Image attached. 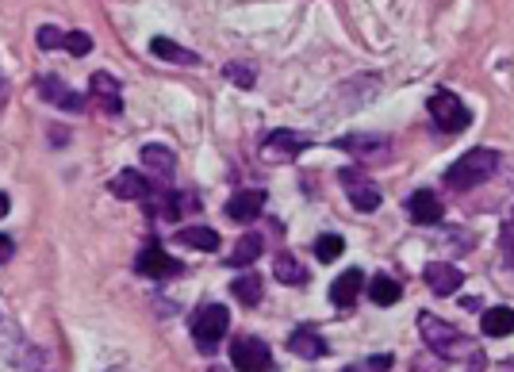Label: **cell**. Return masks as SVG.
<instances>
[{"mask_svg": "<svg viewBox=\"0 0 514 372\" xmlns=\"http://www.w3.org/2000/svg\"><path fill=\"white\" fill-rule=\"evenodd\" d=\"M257 258H261V235H242L235 242V250L227 253V265L230 269H246V265H253Z\"/></svg>", "mask_w": 514, "mask_h": 372, "instance_id": "obj_21", "label": "cell"}, {"mask_svg": "<svg viewBox=\"0 0 514 372\" xmlns=\"http://www.w3.org/2000/svg\"><path fill=\"white\" fill-rule=\"evenodd\" d=\"M311 143L296 131H273L261 143V161H269V166H284V161H296L303 150H308Z\"/></svg>", "mask_w": 514, "mask_h": 372, "instance_id": "obj_6", "label": "cell"}, {"mask_svg": "<svg viewBox=\"0 0 514 372\" xmlns=\"http://www.w3.org/2000/svg\"><path fill=\"white\" fill-rule=\"evenodd\" d=\"M62 46H66L69 54H77V58H81V54H89V50H92V39H89L85 31H66V43H62Z\"/></svg>", "mask_w": 514, "mask_h": 372, "instance_id": "obj_27", "label": "cell"}, {"mask_svg": "<svg viewBox=\"0 0 514 372\" xmlns=\"http://www.w3.org/2000/svg\"><path fill=\"white\" fill-rule=\"evenodd\" d=\"M426 108L430 115H434V123L441 127V131H449V135H457L469 127V108H464V100L457 97V92H434V97L426 100Z\"/></svg>", "mask_w": 514, "mask_h": 372, "instance_id": "obj_4", "label": "cell"}, {"mask_svg": "<svg viewBox=\"0 0 514 372\" xmlns=\"http://www.w3.org/2000/svg\"><path fill=\"white\" fill-rule=\"evenodd\" d=\"M39 92H43V100H51V104H58V108H66V112H81V108H85V100H81L77 92L69 89L62 77H54V74H46L39 81Z\"/></svg>", "mask_w": 514, "mask_h": 372, "instance_id": "obj_14", "label": "cell"}, {"mask_svg": "<svg viewBox=\"0 0 514 372\" xmlns=\"http://www.w3.org/2000/svg\"><path fill=\"white\" fill-rule=\"evenodd\" d=\"M403 212H407V219H411V223H418V227H434V223H441V200H438V196L430 192V189H418V192L407 196Z\"/></svg>", "mask_w": 514, "mask_h": 372, "instance_id": "obj_9", "label": "cell"}, {"mask_svg": "<svg viewBox=\"0 0 514 372\" xmlns=\"http://www.w3.org/2000/svg\"><path fill=\"white\" fill-rule=\"evenodd\" d=\"M418 334H423L426 350H430V353H438L441 361L472 365V368H484V365H487V357H484L480 345H476L472 338H464V334H461L457 327H453V322L438 319V315H430V311H423V315H418Z\"/></svg>", "mask_w": 514, "mask_h": 372, "instance_id": "obj_1", "label": "cell"}, {"mask_svg": "<svg viewBox=\"0 0 514 372\" xmlns=\"http://www.w3.org/2000/svg\"><path fill=\"white\" fill-rule=\"evenodd\" d=\"M143 166L154 173V177H173V169H177V158H173V150L169 146H161V143H150L143 146Z\"/></svg>", "mask_w": 514, "mask_h": 372, "instance_id": "obj_18", "label": "cell"}, {"mask_svg": "<svg viewBox=\"0 0 514 372\" xmlns=\"http://www.w3.org/2000/svg\"><path fill=\"white\" fill-rule=\"evenodd\" d=\"M4 215H8V196L0 192V219H4Z\"/></svg>", "mask_w": 514, "mask_h": 372, "instance_id": "obj_33", "label": "cell"}, {"mask_svg": "<svg viewBox=\"0 0 514 372\" xmlns=\"http://www.w3.org/2000/svg\"><path fill=\"white\" fill-rule=\"evenodd\" d=\"M276 281L280 284H303L308 273H303V265L292 258V253H276Z\"/></svg>", "mask_w": 514, "mask_h": 372, "instance_id": "obj_25", "label": "cell"}, {"mask_svg": "<svg viewBox=\"0 0 514 372\" xmlns=\"http://www.w3.org/2000/svg\"><path fill=\"white\" fill-rule=\"evenodd\" d=\"M135 269L143 276H154V281H166V276H177L181 273V261L166 253L161 246H143L135 258Z\"/></svg>", "mask_w": 514, "mask_h": 372, "instance_id": "obj_8", "label": "cell"}, {"mask_svg": "<svg viewBox=\"0 0 514 372\" xmlns=\"http://www.w3.org/2000/svg\"><path fill=\"white\" fill-rule=\"evenodd\" d=\"M495 169H499L495 150L492 146H476V150H469V154L457 158L446 169V184H453V189H472V184H484Z\"/></svg>", "mask_w": 514, "mask_h": 372, "instance_id": "obj_2", "label": "cell"}, {"mask_svg": "<svg viewBox=\"0 0 514 372\" xmlns=\"http://www.w3.org/2000/svg\"><path fill=\"white\" fill-rule=\"evenodd\" d=\"M150 54L161 58V62H173V66H196V62H200V54L184 50V46H177L173 39H154V43H150Z\"/></svg>", "mask_w": 514, "mask_h": 372, "instance_id": "obj_22", "label": "cell"}, {"mask_svg": "<svg viewBox=\"0 0 514 372\" xmlns=\"http://www.w3.org/2000/svg\"><path fill=\"white\" fill-rule=\"evenodd\" d=\"M388 365H392L388 353H384V357H369V361H365V368H388Z\"/></svg>", "mask_w": 514, "mask_h": 372, "instance_id": "obj_32", "label": "cell"}, {"mask_svg": "<svg viewBox=\"0 0 514 372\" xmlns=\"http://www.w3.org/2000/svg\"><path fill=\"white\" fill-rule=\"evenodd\" d=\"M92 92H97V100L104 104V112H108V115H120L123 112L120 81H115L112 74H92Z\"/></svg>", "mask_w": 514, "mask_h": 372, "instance_id": "obj_17", "label": "cell"}, {"mask_svg": "<svg viewBox=\"0 0 514 372\" xmlns=\"http://www.w3.org/2000/svg\"><path fill=\"white\" fill-rule=\"evenodd\" d=\"M338 181H342L349 204H354L357 212H377V207H380V184H372L361 169H342V173H338Z\"/></svg>", "mask_w": 514, "mask_h": 372, "instance_id": "obj_5", "label": "cell"}, {"mask_svg": "<svg viewBox=\"0 0 514 372\" xmlns=\"http://www.w3.org/2000/svg\"><path fill=\"white\" fill-rule=\"evenodd\" d=\"M12 253H16V242H12L8 235H0V265L12 261Z\"/></svg>", "mask_w": 514, "mask_h": 372, "instance_id": "obj_31", "label": "cell"}, {"mask_svg": "<svg viewBox=\"0 0 514 372\" xmlns=\"http://www.w3.org/2000/svg\"><path fill=\"white\" fill-rule=\"evenodd\" d=\"M223 77H230V81H235V85H242V89H250V85H253V69H250V66H238V62H235V66H227V69H223Z\"/></svg>", "mask_w": 514, "mask_h": 372, "instance_id": "obj_29", "label": "cell"}, {"mask_svg": "<svg viewBox=\"0 0 514 372\" xmlns=\"http://www.w3.org/2000/svg\"><path fill=\"white\" fill-rule=\"evenodd\" d=\"M499 246H503L510 258H514V212L503 219V227H499Z\"/></svg>", "mask_w": 514, "mask_h": 372, "instance_id": "obj_30", "label": "cell"}, {"mask_svg": "<svg viewBox=\"0 0 514 372\" xmlns=\"http://www.w3.org/2000/svg\"><path fill=\"white\" fill-rule=\"evenodd\" d=\"M288 350L303 357V361H319V357H326V342L315 327H296L288 334Z\"/></svg>", "mask_w": 514, "mask_h": 372, "instance_id": "obj_12", "label": "cell"}, {"mask_svg": "<svg viewBox=\"0 0 514 372\" xmlns=\"http://www.w3.org/2000/svg\"><path fill=\"white\" fill-rule=\"evenodd\" d=\"M361 288H365V273L361 269H346L342 276H334V284H331V304L334 307H354L357 304V296H361Z\"/></svg>", "mask_w": 514, "mask_h": 372, "instance_id": "obj_13", "label": "cell"}, {"mask_svg": "<svg viewBox=\"0 0 514 372\" xmlns=\"http://www.w3.org/2000/svg\"><path fill=\"white\" fill-rule=\"evenodd\" d=\"M230 365L250 372V368H269L273 365V353H269V345L261 338H253V334H246V338H235L230 342Z\"/></svg>", "mask_w": 514, "mask_h": 372, "instance_id": "obj_7", "label": "cell"}, {"mask_svg": "<svg viewBox=\"0 0 514 372\" xmlns=\"http://www.w3.org/2000/svg\"><path fill=\"white\" fill-rule=\"evenodd\" d=\"M62 43H66L62 27H39V46H43V50H58Z\"/></svg>", "mask_w": 514, "mask_h": 372, "instance_id": "obj_28", "label": "cell"}, {"mask_svg": "<svg viewBox=\"0 0 514 372\" xmlns=\"http://www.w3.org/2000/svg\"><path fill=\"white\" fill-rule=\"evenodd\" d=\"M150 192H154V184H150L143 173H135V169L115 173V181H112V196H120V200H138V204H146Z\"/></svg>", "mask_w": 514, "mask_h": 372, "instance_id": "obj_15", "label": "cell"}, {"mask_svg": "<svg viewBox=\"0 0 514 372\" xmlns=\"http://www.w3.org/2000/svg\"><path fill=\"white\" fill-rule=\"evenodd\" d=\"M400 296H403V288L400 281H392V276H372V284H369V299L377 307H392V304H400Z\"/></svg>", "mask_w": 514, "mask_h": 372, "instance_id": "obj_23", "label": "cell"}, {"mask_svg": "<svg viewBox=\"0 0 514 372\" xmlns=\"http://www.w3.org/2000/svg\"><path fill=\"white\" fill-rule=\"evenodd\" d=\"M177 242L189 250H204V253H215L223 246V238H219L212 227H184V230H177Z\"/></svg>", "mask_w": 514, "mask_h": 372, "instance_id": "obj_20", "label": "cell"}, {"mask_svg": "<svg viewBox=\"0 0 514 372\" xmlns=\"http://www.w3.org/2000/svg\"><path fill=\"white\" fill-rule=\"evenodd\" d=\"M227 327H230V311L223 304H204L200 311L192 315V338L200 345V353H215L227 338Z\"/></svg>", "mask_w": 514, "mask_h": 372, "instance_id": "obj_3", "label": "cell"}, {"mask_svg": "<svg viewBox=\"0 0 514 372\" xmlns=\"http://www.w3.org/2000/svg\"><path fill=\"white\" fill-rule=\"evenodd\" d=\"M311 250H315V258H319V261H338V258H342V250H346V242H342V235H319Z\"/></svg>", "mask_w": 514, "mask_h": 372, "instance_id": "obj_26", "label": "cell"}, {"mask_svg": "<svg viewBox=\"0 0 514 372\" xmlns=\"http://www.w3.org/2000/svg\"><path fill=\"white\" fill-rule=\"evenodd\" d=\"M261 207H265L261 189H242L227 200V219H235V223H253V219L261 215Z\"/></svg>", "mask_w": 514, "mask_h": 372, "instance_id": "obj_11", "label": "cell"}, {"mask_svg": "<svg viewBox=\"0 0 514 372\" xmlns=\"http://www.w3.org/2000/svg\"><path fill=\"white\" fill-rule=\"evenodd\" d=\"M334 146L349 150V154H361V158H380V154H388L392 143L384 135H346V138H338Z\"/></svg>", "mask_w": 514, "mask_h": 372, "instance_id": "obj_16", "label": "cell"}, {"mask_svg": "<svg viewBox=\"0 0 514 372\" xmlns=\"http://www.w3.org/2000/svg\"><path fill=\"white\" fill-rule=\"evenodd\" d=\"M480 330L487 338H507V334H514V311L510 307H487L480 315Z\"/></svg>", "mask_w": 514, "mask_h": 372, "instance_id": "obj_19", "label": "cell"}, {"mask_svg": "<svg viewBox=\"0 0 514 372\" xmlns=\"http://www.w3.org/2000/svg\"><path fill=\"white\" fill-rule=\"evenodd\" d=\"M423 276H426V288L434 296H453L464 284V273L457 269V265H446V261H430L423 269Z\"/></svg>", "mask_w": 514, "mask_h": 372, "instance_id": "obj_10", "label": "cell"}, {"mask_svg": "<svg viewBox=\"0 0 514 372\" xmlns=\"http://www.w3.org/2000/svg\"><path fill=\"white\" fill-rule=\"evenodd\" d=\"M230 292H235L246 307H257V304H261V292H265V288H261V276H257V273H242V276H235Z\"/></svg>", "mask_w": 514, "mask_h": 372, "instance_id": "obj_24", "label": "cell"}]
</instances>
